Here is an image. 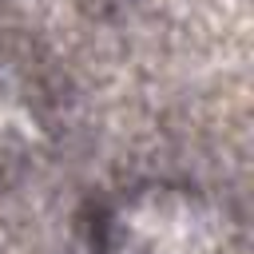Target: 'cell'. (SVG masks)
I'll list each match as a JSON object with an SVG mask.
<instances>
[{"label":"cell","mask_w":254,"mask_h":254,"mask_svg":"<svg viewBox=\"0 0 254 254\" xmlns=\"http://www.w3.org/2000/svg\"><path fill=\"white\" fill-rule=\"evenodd\" d=\"M226 222L187 187H135L99 218V254H222Z\"/></svg>","instance_id":"1"},{"label":"cell","mask_w":254,"mask_h":254,"mask_svg":"<svg viewBox=\"0 0 254 254\" xmlns=\"http://www.w3.org/2000/svg\"><path fill=\"white\" fill-rule=\"evenodd\" d=\"M0 48V163H20L32 155L48 131V103L40 83Z\"/></svg>","instance_id":"2"}]
</instances>
